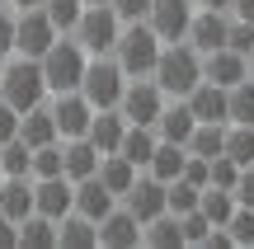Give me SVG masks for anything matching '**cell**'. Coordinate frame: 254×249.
Here are the masks:
<instances>
[{"mask_svg": "<svg viewBox=\"0 0 254 249\" xmlns=\"http://www.w3.org/2000/svg\"><path fill=\"white\" fill-rule=\"evenodd\" d=\"M151 80L165 90V99H184L193 85L202 80V52L193 43H160V56H155Z\"/></svg>", "mask_w": 254, "mask_h": 249, "instance_id": "cell-1", "label": "cell"}, {"mask_svg": "<svg viewBox=\"0 0 254 249\" xmlns=\"http://www.w3.org/2000/svg\"><path fill=\"white\" fill-rule=\"evenodd\" d=\"M0 99L14 113L47 103V80H43L38 56H5V61H0Z\"/></svg>", "mask_w": 254, "mask_h": 249, "instance_id": "cell-2", "label": "cell"}, {"mask_svg": "<svg viewBox=\"0 0 254 249\" xmlns=\"http://www.w3.org/2000/svg\"><path fill=\"white\" fill-rule=\"evenodd\" d=\"M85 61H90V52H85V47L75 43L71 33H57V43L47 47L43 56H38V66H43V80H47V94H66V90H80Z\"/></svg>", "mask_w": 254, "mask_h": 249, "instance_id": "cell-3", "label": "cell"}, {"mask_svg": "<svg viewBox=\"0 0 254 249\" xmlns=\"http://www.w3.org/2000/svg\"><path fill=\"white\" fill-rule=\"evenodd\" d=\"M109 56L123 66V75H151V71H155V56H160V38L151 33L146 19L123 24V33H118V43H113Z\"/></svg>", "mask_w": 254, "mask_h": 249, "instance_id": "cell-4", "label": "cell"}, {"mask_svg": "<svg viewBox=\"0 0 254 249\" xmlns=\"http://www.w3.org/2000/svg\"><path fill=\"white\" fill-rule=\"evenodd\" d=\"M118 33H123V19L113 14V5H85L80 19H75V28H71V38L90 56H109L113 43H118Z\"/></svg>", "mask_w": 254, "mask_h": 249, "instance_id": "cell-5", "label": "cell"}, {"mask_svg": "<svg viewBox=\"0 0 254 249\" xmlns=\"http://www.w3.org/2000/svg\"><path fill=\"white\" fill-rule=\"evenodd\" d=\"M123 85H127V75H123V66L113 61V56H90V61H85L80 94L90 99V108H118Z\"/></svg>", "mask_w": 254, "mask_h": 249, "instance_id": "cell-6", "label": "cell"}, {"mask_svg": "<svg viewBox=\"0 0 254 249\" xmlns=\"http://www.w3.org/2000/svg\"><path fill=\"white\" fill-rule=\"evenodd\" d=\"M165 108V90L151 80V75H127L123 85V99H118V113L127 122H136V127H155V118H160Z\"/></svg>", "mask_w": 254, "mask_h": 249, "instance_id": "cell-7", "label": "cell"}, {"mask_svg": "<svg viewBox=\"0 0 254 249\" xmlns=\"http://www.w3.org/2000/svg\"><path fill=\"white\" fill-rule=\"evenodd\" d=\"M52 43H57V24L47 19L43 5L14 9V52L9 56H43Z\"/></svg>", "mask_w": 254, "mask_h": 249, "instance_id": "cell-8", "label": "cell"}, {"mask_svg": "<svg viewBox=\"0 0 254 249\" xmlns=\"http://www.w3.org/2000/svg\"><path fill=\"white\" fill-rule=\"evenodd\" d=\"M189 19H193V0H151V9H146V24L160 43H179L189 33Z\"/></svg>", "mask_w": 254, "mask_h": 249, "instance_id": "cell-9", "label": "cell"}, {"mask_svg": "<svg viewBox=\"0 0 254 249\" xmlns=\"http://www.w3.org/2000/svg\"><path fill=\"white\" fill-rule=\"evenodd\" d=\"M52 122H57V137L71 141V137H85V127H90V99H85L80 90H66V94H52Z\"/></svg>", "mask_w": 254, "mask_h": 249, "instance_id": "cell-10", "label": "cell"}, {"mask_svg": "<svg viewBox=\"0 0 254 249\" xmlns=\"http://www.w3.org/2000/svg\"><path fill=\"white\" fill-rule=\"evenodd\" d=\"M94 240H99L104 249H136L141 245V221L118 202L104 221H94Z\"/></svg>", "mask_w": 254, "mask_h": 249, "instance_id": "cell-11", "label": "cell"}, {"mask_svg": "<svg viewBox=\"0 0 254 249\" xmlns=\"http://www.w3.org/2000/svg\"><path fill=\"white\" fill-rule=\"evenodd\" d=\"M71 202H75V184H71V179H62V174L33 179V212H38V216L62 221V216L71 212Z\"/></svg>", "mask_w": 254, "mask_h": 249, "instance_id": "cell-12", "label": "cell"}, {"mask_svg": "<svg viewBox=\"0 0 254 249\" xmlns=\"http://www.w3.org/2000/svg\"><path fill=\"white\" fill-rule=\"evenodd\" d=\"M118 202H123L141 226H146L151 216H160V212H165V184H160V179H151V174H136V179H132V188H127Z\"/></svg>", "mask_w": 254, "mask_h": 249, "instance_id": "cell-13", "label": "cell"}, {"mask_svg": "<svg viewBox=\"0 0 254 249\" xmlns=\"http://www.w3.org/2000/svg\"><path fill=\"white\" fill-rule=\"evenodd\" d=\"M184 43H193L198 52H217V47H226V9H193Z\"/></svg>", "mask_w": 254, "mask_h": 249, "instance_id": "cell-14", "label": "cell"}, {"mask_svg": "<svg viewBox=\"0 0 254 249\" xmlns=\"http://www.w3.org/2000/svg\"><path fill=\"white\" fill-rule=\"evenodd\" d=\"M123 132H127V118L118 108H94L90 113V127H85V141H90L99 155H113L118 141H123Z\"/></svg>", "mask_w": 254, "mask_h": 249, "instance_id": "cell-15", "label": "cell"}, {"mask_svg": "<svg viewBox=\"0 0 254 249\" xmlns=\"http://www.w3.org/2000/svg\"><path fill=\"white\" fill-rule=\"evenodd\" d=\"M202 80L221 85V90H231V85L245 80V56L231 52V47H217V52H202Z\"/></svg>", "mask_w": 254, "mask_h": 249, "instance_id": "cell-16", "label": "cell"}, {"mask_svg": "<svg viewBox=\"0 0 254 249\" xmlns=\"http://www.w3.org/2000/svg\"><path fill=\"white\" fill-rule=\"evenodd\" d=\"M184 103H189V113L198 122H226V90L212 80H198L189 94H184Z\"/></svg>", "mask_w": 254, "mask_h": 249, "instance_id": "cell-17", "label": "cell"}, {"mask_svg": "<svg viewBox=\"0 0 254 249\" xmlns=\"http://www.w3.org/2000/svg\"><path fill=\"white\" fill-rule=\"evenodd\" d=\"M113 207H118V198H113V193H109V188H104V184H99L94 174L75 184V202H71V212L90 216V221H104V216H109Z\"/></svg>", "mask_w": 254, "mask_h": 249, "instance_id": "cell-18", "label": "cell"}, {"mask_svg": "<svg viewBox=\"0 0 254 249\" xmlns=\"http://www.w3.org/2000/svg\"><path fill=\"white\" fill-rule=\"evenodd\" d=\"M94 169H99V150H94L85 137H71V141H62V179L80 184V179H90Z\"/></svg>", "mask_w": 254, "mask_h": 249, "instance_id": "cell-19", "label": "cell"}, {"mask_svg": "<svg viewBox=\"0 0 254 249\" xmlns=\"http://www.w3.org/2000/svg\"><path fill=\"white\" fill-rule=\"evenodd\" d=\"M14 137L24 141L28 150H33V146H47V141H62V137H57V122H52V108H47V103L19 113V132H14Z\"/></svg>", "mask_w": 254, "mask_h": 249, "instance_id": "cell-20", "label": "cell"}, {"mask_svg": "<svg viewBox=\"0 0 254 249\" xmlns=\"http://www.w3.org/2000/svg\"><path fill=\"white\" fill-rule=\"evenodd\" d=\"M193 127H198V118L189 113V103H184V99H179V103H170V99H165L160 118H155V137H160V141H174V146H184Z\"/></svg>", "mask_w": 254, "mask_h": 249, "instance_id": "cell-21", "label": "cell"}, {"mask_svg": "<svg viewBox=\"0 0 254 249\" xmlns=\"http://www.w3.org/2000/svg\"><path fill=\"white\" fill-rule=\"evenodd\" d=\"M28 212H33V179H0V216L19 226Z\"/></svg>", "mask_w": 254, "mask_h": 249, "instance_id": "cell-22", "label": "cell"}, {"mask_svg": "<svg viewBox=\"0 0 254 249\" xmlns=\"http://www.w3.org/2000/svg\"><path fill=\"white\" fill-rule=\"evenodd\" d=\"M184 160H189V150L174 146V141H155L151 160H146V174L160 179V184H174V179L184 174Z\"/></svg>", "mask_w": 254, "mask_h": 249, "instance_id": "cell-23", "label": "cell"}, {"mask_svg": "<svg viewBox=\"0 0 254 249\" xmlns=\"http://www.w3.org/2000/svg\"><path fill=\"white\" fill-rule=\"evenodd\" d=\"M155 127H136V122H127V132H123V141H118V155L127 160V165H136V169H146V160H151V150H155Z\"/></svg>", "mask_w": 254, "mask_h": 249, "instance_id": "cell-24", "label": "cell"}, {"mask_svg": "<svg viewBox=\"0 0 254 249\" xmlns=\"http://www.w3.org/2000/svg\"><path fill=\"white\" fill-rule=\"evenodd\" d=\"M136 174H141V169H136V165H127L118 150H113V155H99V169H94V179H99V184L109 188L113 198H123L127 188H132V179H136Z\"/></svg>", "mask_w": 254, "mask_h": 249, "instance_id": "cell-25", "label": "cell"}, {"mask_svg": "<svg viewBox=\"0 0 254 249\" xmlns=\"http://www.w3.org/2000/svg\"><path fill=\"white\" fill-rule=\"evenodd\" d=\"M94 221L80 212H66L62 221H57V249H94Z\"/></svg>", "mask_w": 254, "mask_h": 249, "instance_id": "cell-26", "label": "cell"}, {"mask_svg": "<svg viewBox=\"0 0 254 249\" xmlns=\"http://www.w3.org/2000/svg\"><path fill=\"white\" fill-rule=\"evenodd\" d=\"M141 245H151V249H184V231H179V216H170V212L151 216V221L141 226Z\"/></svg>", "mask_w": 254, "mask_h": 249, "instance_id": "cell-27", "label": "cell"}, {"mask_svg": "<svg viewBox=\"0 0 254 249\" xmlns=\"http://www.w3.org/2000/svg\"><path fill=\"white\" fill-rule=\"evenodd\" d=\"M19 249H57V221L28 212L19 221Z\"/></svg>", "mask_w": 254, "mask_h": 249, "instance_id": "cell-28", "label": "cell"}, {"mask_svg": "<svg viewBox=\"0 0 254 249\" xmlns=\"http://www.w3.org/2000/svg\"><path fill=\"white\" fill-rule=\"evenodd\" d=\"M221 155L236 160L240 169L254 165V127H240V122H226V137H221Z\"/></svg>", "mask_w": 254, "mask_h": 249, "instance_id": "cell-29", "label": "cell"}, {"mask_svg": "<svg viewBox=\"0 0 254 249\" xmlns=\"http://www.w3.org/2000/svg\"><path fill=\"white\" fill-rule=\"evenodd\" d=\"M226 122L254 127V75H245L240 85H231V90H226Z\"/></svg>", "mask_w": 254, "mask_h": 249, "instance_id": "cell-30", "label": "cell"}, {"mask_svg": "<svg viewBox=\"0 0 254 249\" xmlns=\"http://www.w3.org/2000/svg\"><path fill=\"white\" fill-rule=\"evenodd\" d=\"M28 169H33V150L19 137L5 141V146H0V179H28Z\"/></svg>", "mask_w": 254, "mask_h": 249, "instance_id": "cell-31", "label": "cell"}, {"mask_svg": "<svg viewBox=\"0 0 254 249\" xmlns=\"http://www.w3.org/2000/svg\"><path fill=\"white\" fill-rule=\"evenodd\" d=\"M52 174H62V141L33 146V169H28V179H52Z\"/></svg>", "mask_w": 254, "mask_h": 249, "instance_id": "cell-32", "label": "cell"}, {"mask_svg": "<svg viewBox=\"0 0 254 249\" xmlns=\"http://www.w3.org/2000/svg\"><path fill=\"white\" fill-rule=\"evenodd\" d=\"M43 9H47V19L57 24V33H71L75 19H80V9H85V0H43Z\"/></svg>", "mask_w": 254, "mask_h": 249, "instance_id": "cell-33", "label": "cell"}, {"mask_svg": "<svg viewBox=\"0 0 254 249\" xmlns=\"http://www.w3.org/2000/svg\"><path fill=\"white\" fill-rule=\"evenodd\" d=\"M226 235H231V245L254 249V212L250 207H236V212L226 216Z\"/></svg>", "mask_w": 254, "mask_h": 249, "instance_id": "cell-34", "label": "cell"}, {"mask_svg": "<svg viewBox=\"0 0 254 249\" xmlns=\"http://www.w3.org/2000/svg\"><path fill=\"white\" fill-rule=\"evenodd\" d=\"M236 179H240L236 160H226V155H212L207 160V188H236Z\"/></svg>", "mask_w": 254, "mask_h": 249, "instance_id": "cell-35", "label": "cell"}, {"mask_svg": "<svg viewBox=\"0 0 254 249\" xmlns=\"http://www.w3.org/2000/svg\"><path fill=\"white\" fill-rule=\"evenodd\" d=\"M226 47H231V52H240V56L254 47V24H250V19L226 14Z\"/></svg>", "mask_w": 254, "mask_h": 249, "instance_id": "cell-36", "label": "cell"}, {"mask_svg": "<svg viewBox=\"0 0 254 249\" xmlns=\"http://www.w3.org/2000/svg\"><path fill=\"white\" fill-rule=\"evenodd\" d=\"M179 231H184V245H202V235H207L212 226H207V216L193 207V212H184V216H179Z\"/></svg>", "mask_w": 254, "mask_h": 249, "instance_id": "cell-37", "label": "cell"}, {"mask_svg": "<svg viewBox=\"0 0 254 249\" xmlns=\"http://www.w3.org/2000/svg\"><path fill=\"white\" fill-rule=\"evenodd\" d=\"M113 14L123 19V24H136V19H146V9H151V0H109Z\"/></svg>", "mask_w": 254, "mask_h": 249, "instance_id": "cell-38", "label": "cell"}, {"mask_svg": "<svg viewBox=\"0 0 254 249\" xmlns=\"http://www.w3.org/2000/svg\"><path fill=\"white\" fill-rule=\"evenodd\" d=\"M14 52V9L0 5V61Z\"/></svg>", "mask_w": 254, "mask_h": 249, "instance_id": "cell-39", "label": "cell"}, {"mask_svg": "<svg viewBox=\"0 0 254 249\" xmlns=\"http://www.w3.org/2000/svg\"><path fill=\"white\" fill-rule=\"evenodd\" d=\"M231 193H236V207H250V212H254V165L240 169V179H236Z\"/></svg>", "mask_w": 254, "mask_h": 249, "instance_id": "cell-40", "label": "cell"}, {"mask_svg": "<svg viewBox=\"0 0 254 249\" xmlns=\"http://www.w3.org/2000/svg\"><path fill=\"white\" fill-rule=\"evenodd\" d=\"M14 132H19V113L0 99V146H5V141H14Z\"/></svg>", "mask_w": 254, "mask_h": 249, "instance_id": "cell-41", "label": "cell"}, {"mask_svg": "<svg viewBox=\"0 0 254 249\" xmlns=\"http://www.w3.org/2000/svg\"><path fill=\"white\" fill-rule=\"evenodd\" d=\"M0 249H19V226L9 216H0Z\"/></svg>", "mask_w": 254, "mask_h": 249, "instance_id": "cell-42", "label": "cell"}, {"mask_svg": "<svg viewBox=\"0 0 254 249\" xmlns=\"http://www.w3.org/2000/svg\"><path fill=\"white\" fill-rule=\"evenodd\" d=\"M226 14H236V19H250L254 24V0H231V9Z\"/></svg>", "mask_w": 254, "mask_h": 249, "instance_id": "cell-43", "label": "cell"}, {"mask_svg": "<svg viewBox=\"0 0 254 249\" xmlns=\"http://www.w3.org/2000/svg\"><path fill=\"white\" fill-rule=\"evenodd\" d=\"M193 9H231V0H193Z\"/></svg>", "mask_w": 254, "mask_h": 249, "instance_id": "cell-44", "label": "cell"}, {"mask_svg": "<svg viewBox=\"0 0 254 249\" xmlns=\"http://www.w3.org/2000/svg\"><path fill=\"white\" fill-rule=\"evenodd\" d=\"M14 9H33V5H43V0H9Z\"/></svg>", "mask_w": 254, "mask_h": 249, "instance_id": "cell-45", "label": "cell"}, {"mask_svg": "<svg viewBox=\"0 0 254 249\" xmlns=\"http://www.w3.org/2000/svg\"><path fill=\"white\" fill-rule=\"evenodd\" d=\"M245 75H254V47L245 52Z\"/></svg>", "mask_w": 254, "mask_h": 249, "instance_id": "cell-46", "label": "cell"}, {"mask_svg": "<svg viewBox=\"0 0 254 249\" xmlns=\"http://www.w3.org/2000/svg\"><path fill=\"white\" fill-rule=\"evenodd\" d=\"M85 5H109V0H85Z\"/></svg>", "mask_w": 254, "mask_h": 249, "instance_id": "cell-47", "label": "cell"}, {"mask_svg": "<svg viewBox=\"0 0 254 249\" xmlns=\"http://www.w3.org/2000/svg\"><path fill=\"white\" fill-rule=\"evenodd\" d=\"M0 5H9V0H0Z\"/></svg>", "mask_w": 254, "mask_h": 249, "instance_id": "cell-48", "label": "cell"}]
</instances>
